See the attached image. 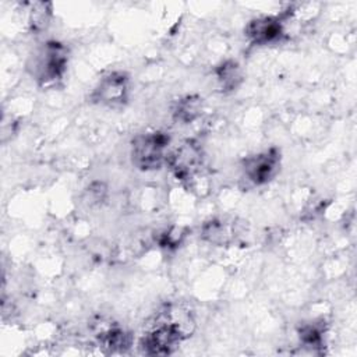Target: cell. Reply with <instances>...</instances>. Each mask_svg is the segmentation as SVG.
<instances>
[{
	"instance_id": "1",
	"label": "cell",
	"mask_w": 357,
	"mask_h": 357,
	"mask_svg": "<svg viewBox=\"0 0 357 357\" xmlns=\"http://www.w3.org/2000/svg\"><path fill=\"white\" fill-rule=\"evenodd\" d=\"M184 336L183 321L176 319L173 310H169L155 326L144 335L141 347L146 354H170L181 343Z\"/></svg>"
},
{
	"instance_id": "4",
	"label": "cell",
	"mask_w": 357,
	"mask_h": 357,
	"mask_svg": "<svg viewBox=\"0 0 357 357\" xmlns=\"http://www.w3.org/2000/svg\"><path fill=\"white\" fill-rule=\"evenodd\" d=\"M202 149L195 141H184L166 159L172 173L177 180L190 181L202 166Z\"/></svg>"
},
{
	"instance_id": "11",
	"label": "cell",
	"mask_w": 357,
	"mask_h": 357,
	"mask_svg": "<svg viewBox=\"0 0 357 357\" xmlns=\"http://www.w3.org/2000/svg\"><path fill=\"white\" fill-rule=\"evenodd\" d=\"M29 24L33 31L43 29L47 25L49 17H50V4L47 3H35L32 4V8L29 10Z\"/></svg>"
},
{
	"instance_id": "5",
	"label": "cell",
	"mask_w": 357,
	"mask_h": 357,
	"mask_svg": "<svg viewBox=\"0 0 357 357\" xmlns=\"http://www.w3.org/2000/svg\"><path fill=\"white\" fill-rule=\"evenodd\" d=\"M130 78L123 71H113L100 78L91 98L93 102L106 106H119L128 98Z\"/></svg>"
},
{
	"instance_id": "10",
	"label": "cell",
	"mask_w": 357,
	"mask_h": 357,
	"mask_svg": "<svg viewBox=\"0 0 357 357\" xmlns=\"http://www.w3.org/2000/svg\"><path fill=\"white\" fill-rule=\"evenodd\" d=\"M201 234L206 241L216 244V245H223L230 240L231 233H230L229 227L225 225V222H222L219 219H213V220L206 222L202 226Z\"/></svg>"
},
{
	"instance_id": "7",
	"label": "cell",
	"mask_w": 357,
	"mask_h": 357,
	"mask_svg": "<svg viewBox=\"0 0 357 357\" xmlns=\"http://www.w3.org/2000/svg\"><path fill=\"white\" fill-rule=\"evenodd\" d=\"M245 33L257 45L278 42L284 35L283 20L279 17L255 18L247 25Z\"/></svg>"
},
{
	"instance_id": "8",
	"label": "cell",
	"mask_w": 357,
	"mask_h": 357,
	"mask_svg": "<svg viewBox=\"0 0 357 357\" xmlns=\"http://www.w3.org/2000/svg\"><path fill=\"white\" fill-rule=\"evenodd\" d=\"M216 78L223 91H234L243 81L241 67L234 60H227L218 66Z\"/></svg>"
},
{
	"instance_id": "3",
	"label": "cell",
	"mask_w": 357,
	"mask_h": 357,
	"mask_svg": "<svg viewBox=\"0 0 357 357\" xmlns=\"http://www.w3.org/2000/svg\"><path fill=\"white\" fill-rule=\"evenodd\" d=\"M170 137L162 131L139 134L131 144L132 163L145 172L159 169L167 159Z\"/></svg>"
},
{
	"instance_id": "6",
	"label": "cell",
	"mask_w": 357,
	"mask_h": 357,
	"mask_svg": "<svg viewBox=\"0 0 357 357\" xmlns=\"http://www.w3.org/2000/svg\"><path fill=\"white\" fill-rule=\"evenodd\" d=\"M280 165V152L276 148H269L264 152L247 158L243 163L244 176L255 185L268 183L276 174Z\"/></svg>"
},
{
	"instance_id": "2",
	"label": "cell",
	"mask_w": 357,
	"mask_h": 357,
	"mask_svg": "<svg viewBox=\"0 0 357 357\" xmlns=\"http://www.w3.org/2000/svg\"><path fill=\"white\" fill-rule=\"evenodd\" d=\"M68 52L66 46L56 40H49L35 53L32 61V75L40 85H53L60 81L67 70Z\"/></svg>"
},
{
	"instance_id": "9",
	"label": "cell",
	"mask_w": 357,
	"mask_h": 357,
	"mask_svg": "<svg viewBox=\"0 0 357 357\" xmlns=\"http://www.w3.org/2000/svg\"><path fill=\"white\" fill-rule=\"evenodd\" d=\"M202 110V99L197 95H187L181 98L173 110L174 119L184 124L194 121Z\"/></svg>"
}]
</instances>
